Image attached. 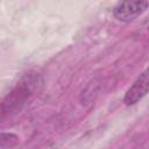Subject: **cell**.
I'll list each match as a JSON object with an SVG mask.
<instances>
[{
  "instance_id": "6da1fadb",
  "label": "cell",
  "mask_w": 149,
  "mask_h": 149,
  "mask_svg": "<svg viewBox=\"0 0 149 149\" xmlns=\"http://www.w3.org/2000/svg\"><path fill=\"white\" fill-rule=\"evenodd\" d=\"M42 77L36 71L24 73L1 102V119L21 112L37 94L42 86Z\"/></svg>"
},
{
  "instance_id": "277c9868",
  "label": "cell",
  "mask_w": 149,
  "mask_h": 149,
  "mask_svg": "<svg viewBox=\"0 0 149 149\" xmlns=\"http://www.w3.org/2000/svg\"><path fill=\"white\" fill-rule=\"evenodd\" d=\"M19 141V137L13 133H1V149L14 147Z\"/></svg>"
},
{
  "instance_id": "3957f363",
  "label": "cell",
  "mask_w": 149,
  "mask_h": 149,
  "mask_svg": "<svg viewBox=\"0 0 149 149\" xmlns=\"http://www.w3.org/2000/svg\"><path fill=\"white\" fill-rule=\"evenodd\" d=\"M149 92V68L142 72L139 78L133 83V85L127 90L125 97H123V102L127 106L135 105L139 102L147 93Z\"/></svg>"
},
{
  "instance_id": "7a4b0ae2",
  "label": "cell",
  "mask_w": 149,
  "mask_h": 149,
  "mask_svg": "<svg viewBox=\"0 0 149 149\" xmlns=\"http://www.w3.org/2000/svg\"><path fill=\"white\" fill-rule=\"evenodd\" d=\"M149 7V2L144 0L121 1L113 8V15L121 22H130L143 14Z\"/></svg>"
},
{
  "instance_id": "5b68a950",
  "label": "cell",
  "mask_w": 149,
  "mask_h": 149,
  "mask_svg": "<svg viewBox=\"0 0 149 149\" xmlns=\"http://www.w3.org/2000/svg\"><path fill=\"white\" fill-rule=\"evenodd\" d=\"M148 31H149V26H148Z\"/></svg>"
}]
</instances>
